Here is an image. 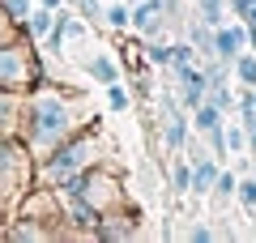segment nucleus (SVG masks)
<instances>
[{
    "mask_svg": "<svg viewBox=\"0 0 256 243\" xmlns=\"http://www.w3.org/2000/svg\"><path fill=\"white\" fill-rule=\"evenodd\" d=\"M94 120H98L94 98L82 86L38 81L34 90L22 94V128H18V136L26 141V150L34 154V158H47L60 141H68L73 132H82Z\"/></svg>",
    "mask_w": 256,
    "mask_h": 243,
    "instance_id": "obj_1",
    "label": "nucleus"
},
{
    "mask_svg": "<svg viewBox=\"0 0 256 243\" xmlns=\"http://www.w3.org/2000/svg\"><path fill=\"white\" fill-rule=\"evenodd\" d=\"M102 150H107V141H102V132H98V120H94V124H86L82 132H73L68 141H60L47 158H38L34 184L64 188L68 180H77V175H86L90 166H98V162H102Z\"/></svg>",
    "mask_w": 256,
    "mask_h": 243,
    "instance_id": "obj_2",
    "label": "nucleus"
},
{
    "mask_svg": "<svg viewBox=\"0 0 256 243\" xmlns=\"http://www.w3.org/2000/svg\"><path fill=\"white\" fill-rule=\"evenodd\" d=\"M34 171H38V158L26 150V141L18 132L0 136V209H4V218L34 188Z\"/></svg>",
    "mask_w": 256,
    "mask_h": 243,
    "instance_id": "obj_3",
    "label": "nucleus"
},
{
    "mask_svg": "<svg viewBox=\"0 0 256 243\" xmlns=\"http://www.w3.org/2000/svg\"><path fill=\"white\" fill-rule=\"evenodd\" d=\"M60 196H77V200H86L90 209H98V214H111V209H124L128 205L124 180H120V171H111L107 162H98V166H90L86 175L68 180L60 188Z\"/></svg>",
    "mask_w": 256,
    "mask_h": 243,
    "instance_id": "obj_4",
    "label": "nucleus"
},
{
    "mask_svg": "<svg viewBox=\"0 0 256 243\" xmlns=\"http://www.w3.org/2000/svg\"><path fill=\"white\" fill-rule=\"evenodd\" d=\"M43 81V60H38V43H30L26 34L0 38V90L26 94Z\"/></svg>",
    "mask_w": 256,
    "mask_h": 243,
    "instance_id": "obj_5",
    "label": "nucleus"
},
{
    "mask_svg": "<svg viewBox=\"0 0 256 243\" xmlns=\"http://www.w3.org/2000/svg\"><path fill=\"white\" fill-rule=\"evenodd\" d=\"M158 141H162V150H166V154H180L184 145L192 141V116H188V107H180V98H175V94H166V102H162Z\"/></svg>",
    "mask_w": 256,
    "mask_h": 243,
    "instance_id": "obj_6",
    "label": "nucleus"
},
{
    "mask_svg": "<svg viewBox=\"0 0 256 243\" xmlns=\"http://www.w3.org/2000/svg\"><path fill=\"white\" fill-rule=\"evenodd\" d=\"M166 26V0H137L128 4V30L137 38H154Z\"/></svg>",
    "mask_w": 256,
    "mask_h": 243,
    "instance_id": "obj_7",
    "label": "nucleus"
},
{
    "mask_svg": "<svg viewBox=\"0 0 256 243\" xmlns=\"http://www.w3.org/2000/svg\"><path fill=\"white\" fill-rule=\"evenodd\" d=\"M239 52H248V22L244 18H226L222 26H214V56L235 60Z\"/></svg>",
    "mask_w": 256,
    "mask_h": 243,
    "instance_id": "obj_8",
    "label": "nucleus"
},
{
    "mask_svg": "<svg viewBox=\"0 0 256 243\" xmlns=\"http://www.w3.org/2000/svg\"><path fill=\"white\" fill-rule=\"evenodd\" d=\"M94 239H107V243H124V239H137V218L124 209H111V214L98 218V226H94Z\"/></svg>",
    "mask_w": 256,
    "mask_h": 243,
    "instance_id": "obj_9",
    "label": "nucleus"
},
{
    "mask_svg": "<svg viewBox=\"0 0 256 243\" xmlns=\"http://www.w3.org/2000/svg\"><path fill=\"white\" fill-rule=\"evenodd\" d=\"M218 171H222V158H218V154L196 150V154H192V192H196V196H210Z\"/></svg>",
    "mask_w": 256,
    "mask_h": 243,
    "instance_id": "obj_10",
    "label": "nucleus"
},
{
    "mask_svg": "<svg viewBox=\"0 0 256 243\" xmlns=\"http://www.w3.org/2000/svg\"><path fill=\"white\" fill-rule=\"evenodd\" d=\"M82 68H86V77H90L94 86H111V81H120V64H116V56H111L107 47H94V52L82 60Z\"/></svg>",
    "mask_w": 256,
    "mask_h": 243,
    "instance_id": "obj_11",
    "label": "nucleus"
},
{
    "mask_svg": "<svg viewBox=\"0 0 256 243\" xmlns=\"http://www.w3.org/2000/svg\"><path fill=\"white\" fill-rule=\"evenodd\" d=\"M52 26H56V9H47V4H34V9H30V18L22 22V30H26L30 43H43V38L52 34Z\"/></svg>",
    "mask_w": 256,
    "mask_h": 243,
    "instance_id": "obj_12",
    "label": "nucleus"
},
{
    "mask_svg": "<svg viewBox=\"0 0 256 243\" xmlns=\"http://www.w3.org/2000/svg\"><path fill=\"white\" fill-rule=\"evenodd\" d=\"M22 128V94L0 90V136H13Z\"/></svg>",
    "mask_w": 256,
    "mask_h": 243,
    "instance_id": "obj_13",
    "label": "nucleus"
},
{
    "mask_svg": "<svg viewBox=\"0 0 256 243\" xmlns=\"http://www.w3.org/2000/svg\"><path fill=\"white\" fill-rule=\"evenodd\" d=\"M192 13L201 22H210V26H222V22L230 18V0H188Z\"/></svg>",
    "mask_w": 256,
    "mask_h": 243,
    "instance_id": "obj_14",
    "label": "nucleus"
},
{
    "mask_svg": "<svg viewBox=\"0 0 256 243\" xmlns=\"http://www.w3.org/2000/svg\"><path fill=\"white\" fill-rule=\"evenodd\" d=\"M230 77H235L244 90H252V86H256V52H252V47L239 52L235 60H230Z\"/></svg>",
    "mask_w": 256,
    "mask_h": 243,
    "instance_id": "obj_15",
    "label": "nucleus"
},
{
    "mask_svg": "<svg viewBox=\"0 0 256 243\" xmlns=\"http://www.w3.org/2000/svg\"><path fill=\"white\" fill-rule=\"evenodd\" d=\"M146 64L150 68H171V43H166L162 34H154V38H146Z\"/></svg>",
    "mask_w": 256,
    "mask_h": 243,
    "instance_id": "obj_16",
    "label": "nucleus"
},
{
    "mask_svg": "<svg viewBox=\"0 0 256 243\" xmlns=\"http://www.w3.org/2000/svg\"><path fill=\"white\" fill-rule=\"evenodd\" d=\"M188 38H192V47H196V56H201V60H210L214 56V26L210 22H192V30H188Z\"/></svg>",
    "mask_w": 256,
    "mask_h": 243,
    "instance_id": "obj_17",
    "label": "nucleus"
},
{
    "mask_svg": "<svg viewBox=\"0 0 256 243\" xmlns=\"http://www.w3.org/2000/svg\"><path fill=\"white\" fill-rule=\"evenodd\" d=\"M235 188H239V175H230L226 166H222L218 180H214V192H210V196L218 200V205H226V200H235Z\"/></svg>",
    "mask_w": 256,
    "mask_h": 243,
    "instance_id": "obj_18",
    "label": "nucleus"
},
{
    "mask_svg": "<svg viewBox=\"0 0 256 243\" xmlns=\"http://www.w3.org/2000/svg\"><path fill=\"white\" fill-rule=\"evenodd\" d=\"M171 188L175 192H192V158H175L171 162Z\"/></svg>",
    "mask_w": 256,
    "mask_h": 243,
    "instance_id": "obj_19",
    "label": "nucleus"
},
{
    "mask_svg": "<svg viewBox=\"0 0 256 243\" xmlns=\"http://www.w3.org/2000/svg\"><path fill=\"white\" fill-rule=\"evenodd\" d=\"M102 94H107V111H128V107H132V94L124 90V81L102 86Z\"/></svg>",
    "mask_w": 256,
    "mask_h": 243,
    "instance_id": "obj_20",
    "label": "nucleus"
},
{
    "mask_svg": "<svg viewBox=\"0 0 256 243\" xmlns=\"http://www.w3.org/2000/svg\"><path fill=\"white\" fill-rule=\"evenodd\" d=\"M226 154H248V128L239 120H226Z\"/></svg>",
    "mask_w": 256,
    "mask_h": 243,
    "instance_id": "obj_21",
    "label": "nucleus"
},
{
    "mask_svg": "<svg viewBox=\"0 0 256 243\" xmlns=\"http://www.w3.org/2000/svg\"><path fill=\"white\" fill-rule=\"evenodd\" d=\"M235 200L248 209V214H256V175H239V188H235Z\"/></svg>",
    "mask_w": 256,
    "mask_h": 243,
    "instance_id": "obj_22",
    "label": "nucleus"
},
{
    "mask_svg": "<svg viewBox=\"0 0 256 243\" xmlns=\"http://www.w3.org/2000/svg\"><path fill=\"white\" fill-rule=\"evenodd\" d=\"M192 60H201V56H196V47H192V38H175V43H171V68L192 64Z\"/></svg>",
    "mask_w": 256,
    "mask_h": 243,
    "instance_id": "obj_23",
    "label": "nucleus"
},
{
    "mask_svg": "<svg viewBox=\"0 0 256 243\" xmlns=\"http://www.w3.org/2000/svg\"><path fill=\"white\" fill-rule=\"evenodd\" d=\"M102 22H107L111 30H128V0H116V4H107V9H102Z\"/></svg>",
    "mask_w": 256,
    "mask_h": 243,
    "instance_id": "obj_24",
    "label": "nucleus"
},
{
    "mask_svg": "<svg viewBox=\"0 0 256 243\" xmlns=\"http://www.w3.org/2000/svg\"><path fill=\"white\" fill-rule=\"evenodd\" d=\"M205 98L230 116V111H235V86H210V94H205Z\"/></svg>",
    "mask_w": 256,
    "mask_h": 243,
    "instance_id": "obj_25",
    "label": "nucleus"
},
{
    "mask_svg": "<svg viewBox=\"0 0 256 243\" xmlns=\"http://www.w3.org/2000/svg\"><path fill=\"white\" fill-rule=\"evenodd\" d=\"M0 9H4V18H9V22H18V26H22V22L30 18V9H34V0H0Z\"/></svg>",
    "mask_w": 256,
    "mask_h": 243,
    "instance_id": "obj_26",
    "label": "nucleus"
},
{
    "mask_svg": "<svg viewBox=\"0 0 256 243\" xmlns=\"http://www.w3.org/2000/svg\"><path fill=\"white\" fill-rule=\"evenodd\" d=\"M184 239H192V243H214V239H222L214 226H205V222H196V226H188L184 230Z\"/></svg>",
    "mask_w": 256,
    "mask_h": 243,
    "instance_id": "obj_27",
    "label": "nucleus"
},
{
    "mask_svg": "<svg viewBox=\"0 0 256 243\" xmlns=\"http://www.w3.org/2000/svg\"><path fill=\"white\" fill-rule=\"evenodd\" d=\"M244 22H248V26H256V4H248V9H244Z\"/></svg>",
    "mask_w": 256,
    "mask_h": 243,
    "instance_id": "obj_28",
    "label": "nucleus"
},
{
    "mask_svg": "<svg viewBox=\"0 0 256 243\" xmlns=\"http://www.w3.org/2000/svg\"><path fill=\"white\" fill-rule=\"evenodd\" d=\"M34 4H47V9H64L68 0H34Z\"/></svg>",
    "mask_w": 256,
    "mask_h": 243,
    "instance_id": "obj_29",
    "label": "nucleus"
},
{
    "mask_svg": "<svg viewBox=\"0 0 256 243\" xmlns=\"http://www.w3.org/2000/svg\"><path fill=\"white\" fill-rule=\"evenodd\" d=\"M248 47L256 52V26H248Z\"/></svg>",
    "mask_w": 256,
    "mask_h": 243,
    "instance_id": "obj_30",
    "label": "nucleus"
},
{
    "mask_svg": "<svg viewBox=\"0 0 256 243\" xmlns=\"http://www.w3.org/2000/svg\"><path fill=\"white\" fill-rule=\"evenodd\" d=\"M248 158H252V175H256V154H248Z\"/></svg>",
    "mask_w": 256,
    "mask_h": 243,
    "instance_id": "obj_31",
    "label": "nucleus"
},
{
    "mask_svg": "<svg viewBox=\"0 0 256 243\" xmlns=\"http://www.w3.org/2000/svg\"><path fill=\"white\" fill-rule=\"evenodd\" d=\"M248 94H252V102H256V86H252V90H248Z\"/></svg>",
    "mask_w": 256,
    "mask_h": 243,
    "instance_id": "obj_32",
    "label": "nucleus"
},
{
    "mask_svg": "<svg viewBox=\"0 0 256 243\" xmlns=\"http://www.w3.org/2000/svg\"><path fill=\"white\" fill-rule=\"evenodd\" d=\"M128 4H137V0H128Z\"/></svg>",
    "mask_w": 256,
    "mask_h": 243,
    "instance_id": "obj_33",
    "label": "nucleus"
},
{
    "mask_svg": "<svg viewBox=\"0 0 256 243\" xmlns=\"http://www.w3.org/2000/svg\"><path fill=\"white\" fill-rule=\"evenodd\" d=\"M0 218H4V209H0Z\"/></svg>",
    "mask_w": 256,
    "mask_h": 243,
    "instance_id": "obj_34",
    "label": "nucleus"
}]
</instances>
